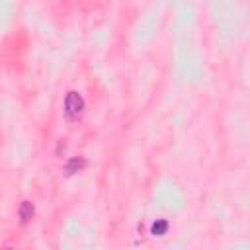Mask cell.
Returning <instances> with one entry per match:
<instances>
[{
	"instance_id": "6da1fadb",
	"label": "cell",
	"mask_w": 250,
	"mask_h": 250,
	"mask_svg": "<svg viewBox=\"0 0 250 250\" xmlns=\"http://www.w3.org/2000/svg\"><path fill=\"white\" fill-rule=\"evenodd\" d=\"M82 113H84V98L80 96V92L70 90L64 98V115H66V119L76 121Z\"/></svg>"
},
{
	"instance_id": "7a4b0ae2",
	"label": "cell",
	"mask_w": 250,
	"mask_h": 250,
	"mask_svg": "<svg viewBox=\"0 0 250 250\" xmlns=\"http://www.w3.org/2000/svg\"><path fill=\"white\" fill-rule=\"evenodd\" d=\"M18 215H20V221L21 223H29L31 219H33V215H35V207H33V203L31 201H21V205H20V209H18Z\"/></svg>"
},
{
	"instance_id": "3957f363",
	"label": "cell",
	"mask_w": 250,
	"mask_h": 250,
	"mask_svg": "<svg viewBox=\"0 0 250 250\" xmlns=\"http://www.w3.org/2000/svg\"><path fill=\"white\" fill-rule=\"evenodd\" d=\"M84 166H86V160H84V156H72V158L66 162V166H64V172H66V176H72V174L80 172Z\"/></svg>"
},
{
	"instance_id": "277c9868",
	"label": "cell",
	"mask_w": 250,
	"mask_h": 250,
	"mask_svg": "<svg viewBox=\"0 0 250 250\" xmlns=\"http://www.w3.org/2000/svg\"><path fill=\"white\" fill-rule=\"evenodd\" d=\"M168 230V221L166 219H156L152 225H150V234L152 236H164Z\"/></svg>"
}]
</instances>
